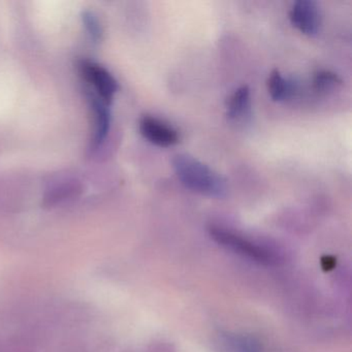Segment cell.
I'll return each mask as SVG.
<instances>
[{
  "label": "cell",
  "mask_w": 352,
  "mask_h": 352,
  "mask_svg": "<svg viewBox=\"0 0 352 352\" xmlns=\"http://www.w3.org/2000/svg\"><path fill=\"white\" fill-rule=\"evenodd\" d=\"M173 168L180 182L193 192L216 199L226 197L228 193L226 179L189 154L175 156Z\"/></svg>",
  "instance_id": "6da1fadb"
},
{
  "label": "cell",
  "mask_w": 352,
  "mask_h": 352,
  "mask_svg": "<svg viewBox=\"0 0 352 352\" xmlns=\"http://www.w3.org/2000/svg\"><path fill=\"white\" fill-rule=\"evenodd\" d=\"M209 234L217 244L258 265L277 267L285 261L284 253L273 245L252 240L222 226H210Z\"/></svg>",
  "instance_id": "7a4b0ae2"
},
{
  "label": "cell",
  "mask_w": 352,
  "mask_h": 352,
  "mask_svg": "<svg viewBox=\"0 0 352 352\" xmlns=\"http://www.w3.org/2000/svg\"><path fill=\"white\" fill-rule=\"evenodd\" d=\"M78 69L84 81L87 82L94 89V94L107 104L110 106L118 92L119 85L114 76L98 63L89 60L78 63Z\"/></svg>",
  "instance_id": "3957f363"
},
{
  "label": "cell",
  "mask_w": 352,
  "mask_h": 352,
  "mask_svg": "<svg viewBox=\"0 0 352 352\" xmlns=\"http://www.w3.org/2000/svg\"><path fill=\"white\" fill-rule=\"evenodd\" d=\"M292 26L305 36L318 34L321 28V12L318 5L312 0H298L289 12Z\"/></svg>",
  "instance_id": "277c9868"
},
{
  "label": "cell",
  "mask_w": 352,
  "mask_h": 352,
  "mask_svg": "<svg viewBox=\"0 0 352 352\" xmlns=\"http://www.w3.org/2000/svg\"><path fill=\"white\" fill-rule=\"evenodd\" d=\"M140 133L149 143L157 147L168 148L180 142V135L174 127L155 117H142L139 123Z\"/></svg>",
  "instance_id": "5b68a950"
},
{
  "label": "cell",
  "mask_w": 352,
  "mask_h": 352,
  "mask_svg": "<svg viewBox=\"0 0 352 352\" xmlns=\"http://www.w3.org/2000/svg\"><path fill=\"white\" fill-rule=\"evenodd\" d=\"M88 104L94 116V137L91 140V150H96L106 140L110 131L111 114L107 106L90 88L86 90Z\"/></svg>",
  "instance_id": "8992f818"
},
{
  "label": "cell",
  "mask_w": 352,
  "mask_h": 352,
  "mask_svg": "<svg viewBox=\"0 0 352 352\" xmlns=\"http://www.w3.org/2000/svg\"><path fill=\"white\" fill-rule=\"evenodd\" d=\"M218 344L222 352H265L258 340L241 333H221Z\"/></svg>",
  "instance_id": "52a82bcc"
},
{
  "label": "cell",
  "mask_w": 352,
  "mask_h": 352,
  "mask_svg": "<svg viewBox=\"0 0 352 352\" xmlns=\"http://www.w3.org/2000/svg\"><path fill=\"white\" fill-rule=\"evenodd\" d=\"M267 91L274 102H285L296 96L298 86L292 80L286 79L278 69L270 74L267 82Z\"/></svg>",
  "instance_id": "ba28073f"
},
{
  "label": "cell",
  "mask_w": 352,
  "mask_h": 352,
  "mask_svg": "<svg viewBox=\"0 0 352 352\" xmlns=\"http://www.w3.org/2000/svg\"><path fill=\"white\" fill-rule=\"evenodd\" d=\"M251 91L247 85L241 86L228 98L226 115L230 120H242L250 112Z\"/></svg>",
  "instance_id": "9c48e42d"
},
{
  "label": "cell",
  "mask_w": 352,
  "mask_h": 352,
  "mask_svg": "<svg viewBox=\"0 0 352 352\" xmlns=\"http://www.w3.org/2000/svg\"><path fill=\"white\" fill-rule=\"evenodd\" d=\"M342 80L337 74L331 71H318L313 78V88L317 92H327L338 85H341Z\"/></svg>",
  "instance_id": "30bf717a"
},
{
  "label": "cell",
  "mask_w": 352,
  "mask_h": 352,
  "mask_svg": "<svg viewBox=\"0 0 352 352\" xmlns=\"http://www.w3.org/2000/svg\"><path fill=\"white\" fill-rule=\"evenodd\" d=\"M77 184L75 182H67L65 181L63 184H57L54 188L50 189L48 195L46 197L47 204L53 205L58 201L67 199L69 195H74L77 191Z\"/></svg>",
  "instance_id": "8fae6325"
},
{
  "label": "cell",
  "mask_w": 352,
  "mask_h": 352,
  "mask_svg": "<svg viewBox=\"0 0 352 352\" xmlns=\"http://www.w3.org/2000/svg\"><path fill=\"white\" fill-rule=\"evenodd\" d=\"M82 20L91 40L100 42L102 38V26L98 16L94 12L85 11L82 14Z\"/></svg>",
  "instance_id": "7c38bea8"
},
{
  "label": "cell",
  "mask_w": 352,
  "mask_h": 352,
  "mask_svg": "<svg viewBox=\"0 0 352 352\" xmlns=\"http://www.w3.org/2000/svg\"><path fill=\"white\" fill-rule=\"evenodd\" d=\"M151 352H176L175 348L170 344L166 342H158L151 349Z\"/></svg>",
  "instance_id": "4fadbf2b"
}]
</instances>
